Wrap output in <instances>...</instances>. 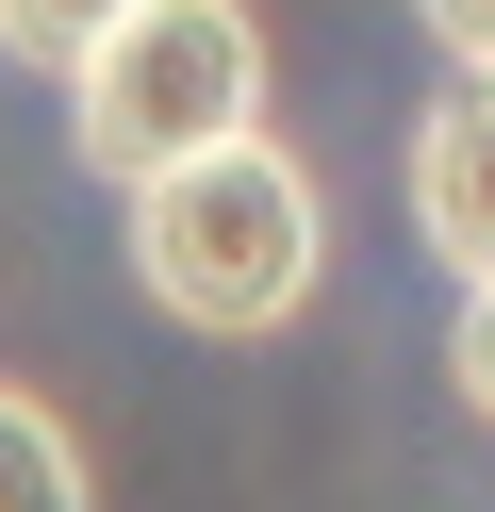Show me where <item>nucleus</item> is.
<instances>
[{"instance_id":"f03ea898","label":"nucleus","mask_w":495,"mask_h":512,"mask_svg":"<svg viewBox=\"0 0 495 512\" xmlns=\"http://www.w3.org/2000/svg\"><path fill=\"white\" fill-rule=\"evenodd\" d=\"M248 116H264V17L248 0H132L116 34L66 67V149H83L116 199L149 166H182V149L248 133Z\"/></svg>"},{"instance_id":"0eeeda50","label":"nucleus","mask_w":495,"mask_h":512,"mask_svg":"<svg viewBox=\"0 0 495 512\" xmlns=\"http://www.w3.org/2000/svg\"><path fill=\"white\" fill-rule=\"evenodd\" d=\"M429 17V50H446V67H495V0H413Z\"/></svg>"},{"instance_id":"20e7f679","label":"nucleus","mask_w":495,"mask_h":512,"mask_svg":"<svg viewBox=\"0 0 495 512\" xmlns=\"http://www.w3.org/2000/svg\"><path fill=\"white\" fill-rule=\"evenodd\" d=\"M0 512H99V479H83V446H66V413L17 397V380H0Z\"/></svg>"},{"instance_id":"39448f33","label":"nucleus","mask_w":495,"mask_h":512,"mask_svg":"<svg viewBox=\"0 0 495 512\" xmlns=\"http://www.w3.org/2000/svg\"><path fill=\"white\" fill-rule=\"evenodd\" d=\"M132 0H0V67H33V83H66L99 34H116Z\"/></svg>"},{"instance_id":"7ed1b4c3","label":"nucleus","mask_w":495,"mask_h":512,"mask_svg":"<svg viewBox=\"0 0 495 512\" xmlns=\"http://www.w3.org/2000/svg\"><path fill=\"white\" fill-rule=\"evenodd\" d=\"M413 232L446 281H495V67H446V100L413 116Z\"/></svg>"},{"instance_id":"423d86ee","label":"nucleus","mask_w":495,"mask_h":512,"mask_svg":"<svg viewBox=\"0 0 495 512\" xmlns=\"http://www.w3.org/2000/svg\"><path fill=\"white\" fill-rule=\"evenodd\" d=\"M446 380H462V413L495 430V281H462V331H446Z\"/></svg>"},{"instance_id":"f257e3e1","label":"nucleus","mask_w":495,"mask_h":512,"mask_svg":"<svg viewBox=\"0 0 495 512\" xmlns=\"http://www.w3.org/2000/svg\"><path fill=\"white\" fill-rule=\"evenodd\" d=\"M314 265H330V199H314V166H297L264 116L132 182V281H149V314H182V331H215V347L297 331Z\"/></svg>"}]
</instances>
